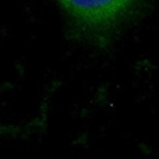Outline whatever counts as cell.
<instances>
[{"instance_id":"obj_1","label":"cell","mask_w":159,"mask_h":159,"mask_svg":"<svg viewBox=\"0 0 159 159\" xmlns=\"http://www.w3.org/2000/svg\"><path fill=\"white\" fill-rule=\"evenodd\" d=\"M56 3L84 31L102 34L123 21L137 0H56Z\"/></svg>"}]
</instances>
